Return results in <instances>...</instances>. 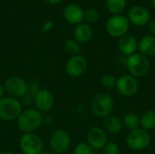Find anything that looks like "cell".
<instances>
[{"label":"cell","instance_id":"20","mask_svg":"<svg viewBox=\"0 0 155 154\" xmlns=\"http://www.w3.org/2000/svg\"><path fill=\"white\" fill-rule=\"evenodd\" d=\"M141 118L140 126L146 131H152L155 129V110H148L144 112Z\"/></svg>","mask_w":155,"mask_h":154},{"label":"cell","instance_id":"9","mask_svg":"<svg viewBox=\"0 0 155 154\" xmlns=\"http://www.w3.org/2000/svg\"><path fill=\"white\" fill-rule=\"evenodd\" d=\"M5 93L14 98H23L28 93V83L18 76L8 77L4 83Z\"/></svg>","mask_w":155,"mask_h":154},{"label":"cell","instance_id":"11","mask_svg":"<svg viewBox=\"0 0 155 154\" xmlns=\"http://www.w3.org/2000/svg\"><path fill=\"white\" fill-rule=\"evenodd\" d=\"M88 68V62L82 54L72 55L66 62L64 70L70 77L77 78L85 74Z\"/></svg>","mask_w":155,"mask_h":154},{"label":"cell","instance_id":"10","mask_svg":"<svg viewBox=\"0 0 155 154\" xmlns=\"http://www.w3.org/2000/svg\"><path fill=\"white\" fill-rule=\"evenodd\" d=\"M115 89L124 97H133L139 90V83L135 77L129 74H124L117 78Z\"/></svg>","mask_w":155,"mask_h":154},{"label":"cell","instance_id":"1","mask_svg":"<svg viewBox=\"0 0 155 154\" xmlns=\"http://www.w3.org/2000/svg\"><path fill=\"white\" fill-rule=\"evenodd\" d=\"M16 123L19 130L24 133H32L43 125L44 116L35 108H26L21 112Z\"/></svg>","mask_w":155,"mask_h":154},{"label":"cell","instance_id":"33","mask_svg":"<svg viewBox=\"0 0 155 154\" xmlns=\"http://www.w3.org/2000/svg\"><path fill=\"white\" fill-rule=\"evenodd\" d=\"M153 6L155 7V0H153Z\"/></svg>","mask_w":155,"mask_h":154},{"label":"cell","instance_id":"12","mask_svg":"<svg viewBox=\"0 0 155 154\" xmlns=\"http://www.w3.org/2000/svg\"><path fill=\"white\" fill-rule=\"evenodd\" d=\"M35 108L42 113H46L52 110L54 104V97L51 91L40 89L34 96Z\"/></svg>","mask_w":155,"mask_h":154},{"label":"cell","instance_id":"27","mask_svg":"<svg viewBox=\"0 0 155 154\" xmlns=\"http://www.w3.org/2000/svg\"><path fill=\"white\" fill-rule=\"evenodd\" d=\"M99 17V13L96 9L90 8L84 12V19L89 22V23H94L95 22Z\"/></svg>","mask_w":155,"mask_h":154},{"label":"cell","instance_id":"23","mask_svg":"<svg viewBox=\"0 0 155 154\" xmlns=\"http://www.w3.org/2000/svg\"><path fill=\"white\" fill-rule=\"evenodd\" d=\"M64 48L65 52H67L71 55L80 54V52H81L80 44L77 41H75L74 39V40L73 39L67 40L64 44Z\"/></svg>","mask_w":155,"mask_h":154},{"label":"cell","instance_id":"16","mask_svg":"<svg viewBox=\"0 0 155 154\" xmlns=\"http://www.w3.org/2000/svg\"><path fill=\"white\" fill-rule=\"evenodd\" d=\"M64 17L71 25H79L84 18V12L80 5L69 4L64 10Z\"/></svg>","mask_w":155,"mask_h":154},{"label":"cell","instance_id":"26","mask_svg":"<svg viewBox=\"0 0 155 154\" xmlns=\"http://www.w3.org/2000/svg\"><path fill=\"white\" fill-rule=\"evenodd\" d=\"M105 154H119L120 152V147L119 145L114 142L107 143L104 148Z\"/></svg>","mask_w":155,"mask_h":154},{"label":"cell","instance_id":"19","mask_svg":"<svg viewBox=\"0 0 155 154\" xmlns=\"http://www.w3.org/2000/svg\"><path fill=\"white\" fill-rule=\"evenodd\" d=\"M93 36V29L92 27L85 23H81L77 25L74 31V40L79 44H85L91 40Z\"/></svg>","mask_w":155,"mask_h":154},{"label":"cell","instance_id":"14","mask_svg":"<svg viewBox=\"0 0 155 154\" xmlns=\"http://www.w3.org/2000/svg\"><path fill=\"white\" fill-rule=\"evenodd\" d=\"M150 17L151 15L148 9L142 5L133 6L128 11V20L137 26H142L148 24Z\"/></svg>","mask_w":155,"mask_h":154},{"label":"cell","instance_id":"7","mask_svg":"<svg viewBox=\"0 0 155 154\" xmlns=\"http://www.w3.org/2000/svg\"><path fill=\"white\" fill-rule=\"evenodd\" d=\"M19 148L24 154H40L43 152L44 143L35 133H24L19 140Z\"/></svg>","mask_w":155,"mask_h":154},{"label":"cell","instance_id":"5","mask_svg":"<svg viewBox=\"0 0 155 154\" xmlns=\"http://www.w3.org/2000/svg\"><path fill=\"white\" fill-rule=\"evenodd\" d=\"M151 141L150 133L141 127L130 131L126 136V144L128 148L135 152L146 149L150 145Z\"/></svg>","mask_w":155,"mask_h":154},{"label":"cell","instance_id":"28","mask_svg":"<svg viewBox=\"0 0 155 154\" xmlns=\"http://www.w3.org/2000/svg\"><path fill=\"white\" fill-rule=\"evenodd\" d=\"M149 31L152 35L155 36V20H153L149 23Z\"/></svg>","mask_w":155,"mask_h":154},{"label":"cell","instance_id":"17","mask_svg":"<svg viewBox=\"0 0 155 154\" xmlns=\"http://www.w3.org/2000/svg\"><path fill=\"white\" fill-rule=\"evenodd\" d=\"M138 50L141 54L148 58L155 56V36L152 34L143 36L138 42Z\"/></svg>","mask_w":155,"mask_h":154},{"label":"cell","instance_id":"2","mask_svg":"<svg viewBox=\"0 0 155 154\" xmlns=\"http://www.w3.org/2000/svg\"><path fill=\"white\" fill-rule=\"evenodd\" d=\"M114 107V99L107 93H100L95 94L90 103V108L93 114L100 119H104L112 114Z\"/></svg>","mask_w":155,"mask_h":154},{"label":"cell","instance_id":"18","mask_svg":"<svg viewBox=\"0 0 155 154\" xmlns=\"http://www.w3.org/2000/svg\"><path fill=\"white\" fill-rule=\"evenodd\" d=\"M123 127V122L116 115L110 114L103 119V129L105 131V133L117 134L121 133Z\"/></svg>","mask_w":155,"mask_h":154},{"label":"cell","instance_id":"29","mask_svg":"<svg viewBox=\"0 0 155 154\" xmlns=\"http://www.w3.org/2000/svg\"><path fill=\"white\" fill-rule=\"evenodd\" d=\"M5 91L4 88V84H0V99L5 96Z\"/></svg>","mask_w":155,"mask_h":154},{"label":"cell","instance_id":"8","mask_svg":"<svg viewBox=\"0 0 155 154\" xmlns=\"http://www.w3.org/2000/svg\"><path fill=\"white\" fill-rule=\"evenodd\" d=\"M50 147L54 152L57 154L66 153L71 147V136L64 129L55 130L50 137Z\"/></svg>","mask_w":155,"mask_h":154},{"label":"cell","instance_id":"3","mask_svg":"<svg viewBox=\"0 0 155 154\" xmlns=\"http://www.w3.org/2000/svg\"><path fill=\"white\" fill-rule=\"evenodd\" d=\"M125 65L130 75L138 78H143L146 76L151 68V63L148 57L141 54L140 53H135L127 57Z\"/></svg>","mask_w":155,"mask_h":154},{"label":"cell","instance_id":"4","mask_svg":"<svg viewBox=\"0 0 155 154\" xmlns=\"http://www.w3.org/2000/svg\"><path fill=\"white\" fill-rule=\"evenodd\" d=\"M23 111L22 103L14 97L4 96L0 99V119L5 122L16 121Z\"/></svg>","mask_w":155,"mask_h":154},{"label":"cell","instance_id":"24","mask_svg":"<svg viewBox=\"0 0 155 154\" xmlns=\"http://www.w3.org/2000/svg\"><path fill=\"white\" fill-rule=\"evenodd\" d=\"M116 80L117 78L113 75V74H105L102 77V80H101V84L105 88V89H113V88H115V85H116Z\"/></svg>","mask_w":155,"mask_h":154},{"label":"cell","instance_id":"21","mask_svg":"<svg viewBox=\"0 0 155 154\" xmlns=\"http://www.w3.org/2000/svg\"><path fill=\"white\" fill-rule=\"evenodd\" d=\"M123 126L129 131L135 130L140 127L141 118L135 113H128L124 116L123 119Z\"/></svg>","mask_w":155,"mask_h":154},{"label":"cell","instance_id":"6","mask_svg":"<svg viewBox=\"0 0 155 154\" xmlns=\"http://www.w3.org/2000/svg\"><path fill=\"white\" fill-rule=\"evenodd\" d=\"M129 27V20L123 15H115L111 16L105 24V29L107 33L111 36L118 38L127 34Z\"/></svg>","mask_w":155,"mask_h":154},{"label":"cell","instance_id":"31","mask_svg":"<svg viewBox=\"0 0 155 154\" xmlns=\"http://www.w3.org/2000/svg\"><path fill=\"white\" fill-rule=\"evenodd\" d=\"M0 154H15V153H14V152H9V151H5V152H1Z\"/></svg>","mask_w":155,"mask_h":154},{"label":"cell","instance_id":"25","mask_svg":"<svg viewBox=\"0 0 155 154\" xmlns=\"http://www.w3.org/2000/svg\"><path fill=\"white\" fill-rule=\"evenodd\" d=\"M74 154H95V151L87 143H78L74 151Z\"/></svg>","mask_w":155,"mask_h":154},{"label":"cell","instance_id":"15","mask_svg":"<svg viewBox=\"0 0 155 154\" xmlns=\"http://www.w3.org/2000/svg\"><path fill=\"white\" fill-rule=\"evenodd\" d=\"M118 50L127 57L135 54L138 50V41L135 36L132 34H125L120 37L118 41Z\"/></svg>","mask_w":155,"mask_h":154},{"label":"cell","instance_id":"30","mask_svg":"<svg viewBox=\"0 0 155 154\" xmlns=\"http://www.w3.org/2000/svg\"><path fill=\"white\" fill-rule=\"evenodd\" d=\"M45 1L51 5H55V4H58L59 2H61V0H45Z\"/></svg>","mask_w":155,"mask_h":154},{"label":"cell","instance_id":"13","mask_svg":"<svg viewBox=\"0 0 155 154\" xmlns=\"http://www.w3.org/2000/svg\"><path fill=\"white\" fill-rule=\"evenodd\" d=\"M86 143L94 150H103L107 142V134L105 131L98 126L90 128L86 133Z\"/></svg>","mask_w":155,"mask_h":154},{"label":"cell","instance_id":"22","mask_svg":"<svg viewBox=\"0 0 155 154\" xmlns=\"http://www.w3.org/2000/svg\"><path fill=\"white\" fill-rule=\"evenodd\" d=\"M106 6L114 15H121L126 7V0H106Z\"/></svg>","mask_w":155,"mask_h":154},{"label":"cell","instance_id":"32","mask_svg":"<svg viewBox=\"0 0 155 154\" xmlns=\"http://www.w3.org/2000/svg\"><path fill=\"white\" fill-rule=\"evenodd\" d=\"M40 154H52L51 152H43L42 153H40Z\"/></svg>","mask_w":155,"mask_h":154}]
</instances>
